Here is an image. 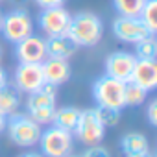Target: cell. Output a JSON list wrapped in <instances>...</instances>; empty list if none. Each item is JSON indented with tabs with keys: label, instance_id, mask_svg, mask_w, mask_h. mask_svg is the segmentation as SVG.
<instances>
[{
	"label": "cell",
	"instance_id": "6da1fadb",
	"mask_svg": "<svg viewBox=\"0 0 157 157\" xmlns=\"http://www.w3.org/2000/svg\"><path fill=\"white\" fill-rule=\"evenodd\" d=\"M68 39L80 48H91L100 43L104 35V24L102 19L91 11H80L70 17V24L67 30Z\"/></svg>",
	"mask_w": 157,
	"mask_h": 157
},
{
	"label": "cell",
	"instance_id": "7a4b0ae2",
	"mask_svg": "<svg viewBox=\"0 0 157 157\" xmlns=\"http://www.w3.org/2000/svg\"><path fill=\"white\" fill-rule=\"evenodd\" d=\"M10 140L17 146L22 148H32L39 142L43 126H39L28 113H13L8 117V124H6Z\"/></svg>",
	"mask_w": 157,
	"mask_h": 157
},
{
	"label": "cell",
	"instance_id": "3957f363",
	"mask_svg": "<svg viewBox=\"0 0 157 157\" xmlns=\"http://www.w3.org/2000/svg\"><path fill=\"white\" fill-rule=\"evenodd\" d=\"M124 87H126L124 82L115 80V78L104 74L93 85L94 102L100 107H113V109L122 111L126 107V104H124Z\"/></svg>",
	"mask_w": 157,
	"mask_h": 157
},
{
	"label": "cell",
	"instance_id": "277c9868",
	"mask_svg": "<svg viewBox=\"0 0 157 157\" xmlns=\"http://www.w3.org/2000/svg\"><path fill=\"white\" fill-rule=\"evenodd\" d=\"M37 144L44 157H67L72 151V133L50 126L41 131Z\"/></svg>",
	"mask_w": 157,
	"mask_h": 157
},
{
	"label": "cell",
	"instance_id": "5b68a950",
	"mask_svg": "<svg viewBox=\"0 0 157 157\" xmlns=\"http://www.w3.org/2000/svg\"><path fill=\"white\" fill-rule=\"evenodd\" d=\"M0 32L6 37V41L17 44L19 41H22L33 33V21L26 10L17 8L2 17V28H0Z\"/></svg>",
	"mask_w": 157,
	"mask_h": 157
},
{
	"label": "cell",
	"instance_id": "8992f818",
	"mask_svg": "<svg viewBox=\"0 0 157 157\" xmlns=\"http://www.w3.org/2000/svg\"><path fill=\"white\" fill-rule=\"evenodd\" d=\"M74 133L87 146L100 144V140L105 135V128L100 122V118L96 115V109H83L80 113V120H78V126H76Z\"/></svg>",
	"mask_w": 157,
	"mask_h": 157
},
{
	"label": "cell",
	"instance_id": "52a82bcc",
	"mask_svg": "<svg viewBox=\"0 0 157 157\" xmlns=\"http://www.w3.org/2000/svg\"><path fill=\"white\" fill-rule=\"evenodd\" d=\"M113 33L118 41L131 43V44L153 35L139 17H120V15L113 21Z\"/></svg>",
	"mask_w": 157,
	"mask_h": 157
},
{
	"label": "cell",
	"instance_id": "ba28073f",
	"mask_svg": "<svg viewBox=\"0 0 157 157\" xmlns=\"http://www.w3.org/2000/svg\"><path fill=\"white\" fill-rule=\"evenodd\" d=\"M13 82L21 93L32 94V93L39 91L44 83L41 63H19L15 76H13Z\"/></svg>",
	"mask_w": 157,
	"mask_h": 157
},
{
	"label": "cell",
	"instance_id": "9c48e42d",
	"mask_svg": "<svg viewBox=\"0 0 157 157\" xmlns=\"http://www.w3.org/2000/svg\"><path fill=\"white\" fill-rule=\"evenodd\" d=\"M70 17L72 15L63 6L48 8V10H43L39 13V26L48 37H52V35H67Z\"/></svg>",
	"mask_w": 157,
	"mask_h": 157
},
{
	"label": "cell",
	"instance_id": "30bf717a",
	"mask_svg": "<svg viewBox=\"0 0 157 157\" xmlns=\"http://www.w3.org/2000/svg\"><path fill=\"white\" fill-rule=\"evenodd\" d=\"M135 61H137V57L131 52H124V50L113 52L105 59V74L126 83V82H129V78H131Z\"/></svg>",
	"mask_w": 157,
	"mask_h": 157
},
{
	"label": "cell",
	"instance_id": "8fae6325",
	"mask_svg": "<svg viewBox=\"0 0 157 157\" xmlns=\"http://www.w3.org/2000/svg\"><path fill=\"white\" fill-rule=\"evenodd\" d=\"M15 56L19 63H43L46 59V43L39 35H28L15 44Z\"/></svg>",
	"mask_w": 157,
	"mask_h": 157
},
{
	"label": "cell",
	"instance_id": "7c38bea8",
	"mask_svg": "<svg viewBox=\"0 0 157 157\" xmlns=\"http://www.w3.org/2000/svg\"><path fill=\"white\" fill-rule=\"evenodd\" d=\"M129 82L137 83L144 91L151 93L157 87V63L155 59H137Z\"/></svg>",
	"mask_w": 157,
	"mask_h": 157
},
{
	"label": "cell",
	"instance_id": "4fadbf2b",
	"mask_svg": "<svg viewBox=\"0 0 157 157\" xmlns=\"http://www.w3.org/2000/svg\"><path fill=\"white\" fill-rule=\"evenodd\" d=\"M43 68V78H44V83L50 85H63L65 82H68L70 78V65L68 59H57V57H46L41 63Z\"/></svg>",
	"mask_w": 157,
	"mask_h": 157
},
{
	"label": "cell",
	"instance_id": "5bb4252c",
	"mask_svg": "<svg viewBox=\"0 0 157 157\" xmlns=\"http://www.w3.org/2000/svg\"><path fill=\"white\" fill-rule=\"evenodd\" d=\"M44 43H46V57L68 59L78 50V46L68 39V35H52L44 39Z\"/></svg>",
	"mask_w": 157,
	"mask_h": 157
},
{
	"label": "cell",
	"instance_id": "9a60e30c",
	"mask_svg": "<svg viewBox=\"0 0 157 157\" xmlns=\"http://www.w3.org/2000/svg\"><path fill=\"white\" fill-rule=\"evenodd\" d=\"M80 113H82V109L72 107V105H65V107H59V109L56 107L52 126H56L59 129H65L68 133H74V129L78 126V120H80Z\"/></svg>",
	"mask_w": 157,
	"mask_h": 157
},
{
	"label": "cell",
	"instance_id": "2e32d148",
	"mask_svg": "<svg viewBox=\"0 0 157 157\" xmlns=\"http://www.w3.org/2000/svg\"><path fill=\"white\" fill-rule=\"evenodd\" d=\"M21 107V91L15 85H2L0 87V111L4 115H13Z\"/></svg>",
	"mask_w": 157,
	"mask_h": 157
},
{
	"label": "cell",
	"instance_id": "e0dca14e",
	"mask_svg": "<svg viewBox=\"0 0 157 157\" xmlns=\"http://www.w3.org/2000/svg\"><path fill=\"white\" fill-rule=\"evenodd\" d=\"M120 150L124 155H137V153H148L150 151V142L142 133H126L120 140Z\"/></svg>",
	"mask_w": 157,
	"mask_h": 157
},
{
	"label": "cell",
	"instance_id": "ac0fdd59",
	"mask_svg": "<svg viewBox=\"0 0 157 157\" xmlns=\"http://www.w3.org/2000/svg\"><path fill=\"white\" fill-rule=\"evenodd\" d=\"M148 98V91H144L142 87H139L133 82H126L124 87V104L128 107H139L146 102Z\"/></svg>",
	"mask_w": 157,
	"mask_h": 157
},
{
	"label": "cell",
	"instance_id": "d6986e66",
	"mask_svg": "<svg viewBox=\"0 0 157 157\" xmlns=\"http://www.w3.org/2000/svg\"><path fill=\"white\" fill-rule=\"evenodd\" d=\"M146 0H113V8L120 17H139Z\"/></svg>",
	"mask_w": 157,
	"mask_h": 157
},
{
	"label": "cell",
	"instance_id": "ffe728a7",
	"mask_svg": "<svg viewBox=\"0 0 157 157\" xmlns=\"http://www.w3.org/2000/svg\"><path fill=\"white\" fill-rule=\"evenodd\" d=\"M157 56V41L153 35L135 43V57L137 59H155Z\"/></svg>",
	"mask_w": 157,
	"mask_h": 157
},
{
	"label": "cell",
	"instance_id": "44dd1931",
	"mask_svg": "<svg viewBox=\"0 0 157 157\" xmlns=\"http://www.w3.org/2000/svg\"><path fill=\"white\" fill-rule=\"evenodd\" d=\"M139 19L150 28L151 33L157 32V0H146L142 10H140Z\"/></svg>",
	"mask_w": 157,
	"mask_h": 157
},
{
	"label": "cell",
	"instance_id": "7402d4cb",
	"mask_svg": "<svg viewBox=\"0 0 157 157\" xmlns=\"http://www.w3.org/2000/svg\"><path fill=\"white\" fill-rule=\"evenodd\" d=\"M96 115L100 118V122L104 124V128H111L117 126L120 122V109H113V107H96Z\"/></svg>",
	"mask_w": 157,
	"mask_h": 157
},
{
	"label": "cell",
	"instance_id": "603a6c76",
	"mask_svg": "<svg viewBox=\"0 0 157 157\" xmlns=\"http://www.w3.org/2000/svg\"><path fill=\"white\" fill-rule=\"evenodd\" d=\"M82 157H111V153H109L107 148H104V146H100V144H93V146H89V148L83 151Z\"/></svg>",
	"mask_w": 157,
	"mask_h": 157
},
{
	"label": "cell",
	"instance_id": "cb8c5ba5",
	"mask_svg": "<svg viewBox=\"0 0 157 157\" xmlns=\"http://www.w3.org/2000/svg\"><path fill=\"white\" fill-rule=\"evenodd\" d=\"M146 115H148V122L150 126H157V102L151 100L148 109H146Z\"/></svg>",
	"mask_w": 157,
	"mask_h": 157
},
{
	"label": "cell",
	"instance_id": "d4e9b609",
	"mask_svg": "<svg viewBox=\"0 0 157 157\" xmlns=\"http://www.w3.org/2000/svg\"><path fill=\"white\" fill-rule=\"evenodd\" d=\"M35 4H37L41 10H48V8L63 6V4H65V0H35Z\"/></svg>",
	"mask_w": 157,
	"mask_h": 157
},
{
	"label": "cell",
	"instance_id": "484cf974",
	"mask_svg": "<svg viewBox=\"0 0 157 157\" xmlns=\"http://www.w3.org/2000/svg\"><path fill=\"white\" fill-rule=\"evenodd\" d=\"M6 124H8V115H4L2 111H0V133L6 131Z\"/></svg>",
	"mask_w": 157,
	"mask_h": 157
},
{
	"label": "cell",
	"instance_id": "4316f807",
	"mask_svg": "<svg viewBox=\"0 0 157 157\" xmlns=\"http://www.w3.org/2000/svg\"><path fill=\"white\" fill-rule=\"evenodd\" d=\"M6 83H8V74H6V70L2 67H0V87L6 85Z\"/></svg>",
	"mask_w": 157,
	"mask_h": 157
},
{
	"label": "cell",
	"instance_id": "83f0119b",
	"mask_svg": "<svg viewBox=\"0 0 157 157\" xmlns=\"http://www.w3.org/2000/svg\"><path fill=\"white\" fill-rule=\"evenodd\" d=\"M19 157H44L43 153H37V151H28V153H22Z\"/></svg>",
	"mask_w": 157,
	"mask_h": 157
},
{
	"label": "cell",
	"instance_id": "f1b7e54d",
	"mask_svg": "<svg viewBox=\"0 0 157 157\" xmlns=\"http://www.w3.org/2000/svg\"><path fill=\"white\" fill-rule=\"evenodd\" d=\"M126 157H153V155L148 151V153H137V155H126Z\"/></svg>",
	"mask_w": 157,
	"mask_h": 157
},
{
	"label": "cell",
	"instance_id": "f546056e",
	"mask_svg": "<svg viewBox=\"0 0 157 157\" xmlns=\"http://www.w3.org/2000/svg\"><path fill=\"white\" fill-rule=\"evenodd\" d=\"M10 2H11V4H15V6H21V4H24V2H26V0H10Z\"/></svg>",
	"mask_w": 157,
	"mask_h": 157
},
{
	"label": "cell",
	"instance_id": "4dcf8cb0",
	"mask_svg": "<svg viewBox=\"0 0 157 157\" xmlns=\"http://www.w3.org/2000/svg\"><path fill=\"white\" fill-rule=\"evenodd\" d=\"M2 57H4V50H2V46H0V61H2Z\"/></svg>",
	"mask_w": 157,
	"mask_h": 157
},
{
	"label": "cell",
	"instance_id": "1f68e13d",
	"mask_svg": "<svg viewBox=\"0 0 157 157\" xmlns=\"http://www.w3.org/2000/svg\"><path fill=\"white\" fill-rule=\"evenodd\" d=\"M2 17H4V15H2V11H0V28H2Z\"/></svg>",
	"mask_w": 157,
	"mask_h": 157
},
{
	"label": "cell",
	"instance_id": "d6a6232c",
	"mask_svg": "<svg viewBox=\"0 0 157 157\" xmlns=\"http://www.w3.org/2000/svg\"><path fill=\"white\" fill-rule=\"evenodd\" d=\"M67 157H78V155H67Z\"/></svg>",
	"mask_w": 157,
	"mask_h": 157
}]
</instances>
